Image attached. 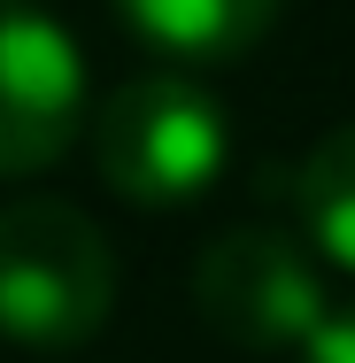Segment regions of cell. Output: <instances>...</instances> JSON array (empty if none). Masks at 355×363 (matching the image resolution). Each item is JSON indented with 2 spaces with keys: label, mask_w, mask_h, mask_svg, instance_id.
Returning <instances> with one entry per match:
<instances>
[{
  "label": "cell",
  "mask_w": 355,
  "mask_h": 363,
  "mask_svg": "<svg viewBox=\"0 0 355 363\" xmlns=\"http://www.w3.org/2000/svg\"><path fill=\"white\" fill-rule=\"evenodd\" d=\"M193 309L224 348L301 356L309 333L332 317V294H325V263L309 255V240H293L278 224H232L193 263Z\"/></svg>",
  "instance_id": "3957f363"
},
{
  "label": "cell",
  "mask_w": 355,
  "mask_h": 363,
  "mask_svg": "<svg viewBox=\"0 0 355 363\" xmlns=\"http://www.w3.org/2000/svg\"><path fill=\"white\" fill-rule=\"evenodd\" d=\"M293 209H301L309 255L325 271L355 279V124H340L309 147V162L293 170Z\"/></svg>",
  "instance_id": "8992f818"
},
{
  "label": "cell",
  "mask_w": 355,
  "mask_h": 363,
  "mask_svg": "<svg viewBox=\"0 0 355 363\" xmlns=\"http://www.w3.org/2000/svg\"><path fill=\"white\" fill-rule=\"evenodd\" d=\"M85 124V55L39 0H0V178H39Z\"/></svg>",
  "instance_id": "277c9868"
},
{
  "label": "cell",
  "mask_w": 355,
  "mask_h": 363,
  "mask_svg": "<svg viewBox=\"0 0 355 363\" xmlns=\"http://www.w3.org/2000/svg\"><path fill=\"white\" fill-rule=\"evenodd\" d=\"M301 363H355V301H340V309H332V317L309 333Z\"/></svg>",
  "instance_id": "52a82bcc"
},
{
  "label": "cell",
  "mask_w": 355,
  "mask_h": 363,
  "mask_svg": "<svg viewBox=\"0 0 355 363\" xmlns=\"http://www.w3.org/2000/svg\"><path fill=\"white\" fill-rule=\"evenodd\" d=\"M93 155H101L108 194H124L132 209H186L232 162V116L216 108L209 85H193L178 70H154V77H132V85H116L101 101Z\"/></svg>",
  "instance_id": "7a4b0ae2"
},
{
  "label": "cell",
  "mask_w": 355,
  "mask_h": 363,
  "mask_svg": "<svg viewBox=\"0 0 355 363\" xmlns=\"http://www.w3.org/2000/svg\"><path fill=\"white\" fill-rule=\"evenodd\" d=\"M124 16V31L170 55V62H240L271 23H278L286 0H108Z\"/></svg>",
  "instance_id": "5b68a950"
},
{
  "label": "cell",
  "mask_w": 355,
  "mask_h": 363,
  "mask_svg": "<svg viewBox=\"0 0 355 363\" xmlns=\"http://www.w3.org/2000/svg\"><path fill=\"white\" fill-rule=\"evenodd\" d=\"M116 309V247L108 232L55 201H8L0 209V340L31 356H77Z\"/></svg>",
  "instance_id": "6da1fadb"
}]
</instances>
